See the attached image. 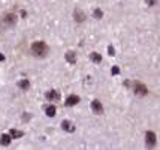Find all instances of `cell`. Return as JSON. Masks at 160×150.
<instances>
[{"instance_id":"obj_1","label":"cell","mask_w":160,"mask_h":150,"mask_svg":"<svg viewBox=\"0 0 160 150\" xmlns=\"http://www.w3.org/2000/svg\"><path fill=\"white\" fill-rule=\"evenodd\" d=\"M32 53H33V54L36 56V57H43V56H47V53H48L47 44L42 42V41L34 42L33 45H32Z\"/></svg>"},{"instance_id":"obj_2","label":"cell","mask_w":160,"mask_h":150,"mask_svg":"<svg viewBox=\"0 0 160 150\" xmlns=\"http://www.w3.org/2000/svg\"><path fill=\"white\" fill-rule=\"evenodd\" d=\"M15 23H16V15L5 14L2 18H0V27H12Z\"/></svg>"},{"instance_id":"obj_3","label":"cell","mask_w":160,"mask_h":150,"mask_svg":"<svg viewBox=\"0 0 160 150\" xmlns=\"http://www.w3.org/2000/svg\"><path fill=\"white\" fill-rule=\"evenodd\" d=\"M145 144H147L148 149H153L156 146V134H154V132L148 131L145 134Z\"/></svg>"},{"instance_id":"obj_4","label":"cell","mask_w":160,"mask_h":150,"mask_svg":"<svg viewBox=\"0 0 160 150\" xmlns=\"http://www.w3.org/2000/svg\"><path fill=\"white\" fill-rule=\"evenodd\" d=\"M132 86H135L133 87V90H135V93L136 95H139V96H144V95H147V87L142 84V83H132Z\"/></svg>"},{"instance_id":"obj_5","label":"cell","mask_w":160,"mask_h":150,"mask_svg":"<svg viewBox=\"0 0 160 150\" xmlns=\"http://www.w3.org/2000/svg\"><path fill=\"white\" fill-rule=\"evenodd\" d=\"M91 110H93V111H94L96 114H102V113H103V107H102L100 101L94 99V101L91 102Z\"/></svg>"},{"instance_id":"obj_6","label":"cell","mask_w":160,"mask_h":150,"mask_svg":"<svg viewBox=\"0 0 160 150\" xmlns=\"http://www.w3.org/2000/svg\"><path fill=\"white\" fill-rule=\"evenodd\" d=\"M45 98H47L48 101H58V99H60V93H58L57 90H49V92H47Z\"/></svg>"},{"instance_id":"obj_7","label":"cell","mask_w":160,"mask_h":150,"mask_svg":"<svg viewBox=\"0 0 160 150\" xmlns=\"http://www.w3.org/2000/svg\"><path fill=\"white\" fill-rule=\"evenodd\" d=\"M78 102H79V98H78V96H76V95H70L69 98L66 99L65 104L67 105V107H72V105H76Z\"/></svg>"},{"instance_id":"obj_8","label":"cell","mask_w":160,"mask_h":150,"mask_svg":"<svg viewBox=\"0 0 160 150\" xmlns=\"http://www.w3.org/2000/svg\"><path fill=\"white\" fill-rule=\"evenodd\" d=\"M66 60L69 62L70 65H73V63H76V54H75V51H67L66 53Z\"/></svg>"},{"instance_id":"obj_9","label":"cell","mask_w":160,"mask_h":150,"mask_svg":"<svg viewBox=\"0 0 160 150\" xmlns=\"http://www.w3.org/2000/svg\"><path fill=\"white\" fill-rule=\"evenodd\" d=\"M61 128H63L66 132H73L75 131V126L72 125V122H69V120H65L61 123Z\"/></svg>"},{"instance_id":"obj_10","label":"cell","mask_w":160,"mask_h":150,"mask_svg":"<svg viewBox=\"0 0 160 150\" xmlns=\"http://www.w3.org/2000/svg\"><path fill=\"white\" fill-rule=\"evenodd\" d=\"M0 144H2V146H9L11 144V135L3 134L2 138H0Z\"/></svg>"},{"instance_id":"obj_11","label":"cell","mask_w":160,"mask_h":150,"mask_svg":"<svg viewBox=\"0 0 160 150\" xmlns=\"http://www.w3.org/2000/svg\"><path fill=\"white\" fill-rule=\"evenodd\" d=\"M75 20H76L78 23H82V21L85 20L84 12H82V11H79V9H76V11H75Z\"/></svg>"},{"instance_id":"obj_12","label":"cell","mask_w":160,"mask_h":150,"mask_svg":"<svg viewBox=\"0 0 160 150\" xmlns=\"http://www.w3.org/2000/svg\"><path fill=\"white\" fill-rule=\"evenodd\" d=\"M45 113H47L48 117H54L56 116V107H54V105H49V107H47Z\"/></svg>"},{"instance_id":"obj_13","label":"cell","mask_w":160,"mask_h":150,"mask_svg":"<svg viewBox=\"0 0 160 150\" xmlns=\"http://www.w3.org/2000/svg\"><path fill=\"white\" fill-rule=\"evenodd\" d=\"M18 87H20V89H23V90H27L29 87H30V81L29 80H21L18 83Z\"/></svg>"},{"instance_id":"obj_14","label":"cell","mask_w":160,"mask_h":150,"mask_svg":"<svg viewBox=\"0 0 160 150\" xmlns=\"http://www.w3.org/2000/svg\"><path fill=\"white\" fill-rule=\"evenodd\" d=\"M90 59L94 62V63H100V62H102V56L97 54V53H91V54H90Z\"/></svg>"},{"instance_id":"obj_15","label":"cell","mask_w":160,"mask_h":150,"mask_svg":"<svg viewBox=\"0 0 160 150\" xmlns=\"http://www.w3.org/2000/svg\"><path fill=\"white\" fill-rule=\"evenodd\" d=\"M24 134L21 131H16V129H11V138H21Z\"/></svg>"},{"instance_id":"obj_16","label":"cell","mask_w":160,"mask_h":150,"mask_svg":"<svg viewBox=\"0 0 160 150\" xmlns=\"http://www.w3.org/2000/svg\"><path fill=\"white\" fill-rule=\"evenodd\" d=\"M94 17H96V18H102V15H103V12L100 11V9H96L94 11V14H93Z\"/></svg>"},{"instance_id":"obj_17","label":"cell","mask_w":160,"mask_h":150,"mask_svg":"<svg viewBox=\"0 0 160 150\" xmlns=\"http://www.w3.org/2000/svg\"><path fill=\"white\" fill-rule=\"evenodd\" d=\"M111 74H112V75H117V74H120V68H118V66H114V68L111 69Z\"/></svg>"},{"instance_id":"obj_18","label":"cell","mask_w":160,"mask_h":150,"mask_svg":"<svg viewBox=\"0 0 160 150\" xmlns=\"http://www.w3.org/2000/svg\"><path fill=\"white\" fill-rule=\"evenodd\" d=\"M145 2H147V5L153 6V5H156V2H157V0H145Z\"/></svg>"},{"instance_id":"obj_19","label":"cell","mask_w":160,"mask_h":150,"mask_svg":"<svg viewBox=\"0 0 160 150\" xmlns=\"http://www.w3.org/2000/svg\"><path fill=\"white\" fill-rule=\"evenodd\" d=\"M109 54L114 56V48H112V47H109Z\"/></svg>"},{"instance_id":"obj_20","label":"cell","mask_w":160,"mask_h":150,"mask_svg":"<svg viewBox=\"0 0 160 150\" xmlns=\"http://www.w3.org/2000/svg\"><path fill=\"white\" fill-rule=\"evenodd\" d=\"M3 60H5V56H3V54H0V62H3Z\"/></svg>"}]
</instances>
